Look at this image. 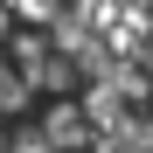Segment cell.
Here are the masks:
<instances>
[{"label": "cell", "mask_w": 153, "mask_h": 153, "mask_svg": "<svg viewBox=\"0 0 153 153\" xmlns=\"http://www.w3.org/2000/svg\"><path fill=\"white\" fill-rule=\"evenodd\" d=\"M42 132H49V146H63V153H76V146H91V118L76 111V105H49V118H42Z\"/></svg>", "instance_id": "6da1fadb"}, {"label": "cell", "mask_w": 153, "mask_h": 153, "mask_svg": "<svg viewBox=\"0 0 153 153\" xmlns=\"http://www.w3.org/2000/svg\"><path fill=\"white\" fill-rule=\"evenodd\" d=\"M0 153H56V146H49V132H14L0 139Z\"/></svg>", "instance_id": "3957f363"}, {"label": "cell", "mask_w": 153, "mask_h": 153, "mask_svg": "<svg viewBox=\"0 0 153 153\" xmlns=\"http://www.w3.org/2000/svg\"><path fill=\"white\" fill-rule=\"evenodd\" d=\"M28 97H35V91H28V76L0 56V111H28Z\"/></svg>", "instance_id": "7a4b0ae2"}, {"label": "cell", "mask_w": 153, "mask_h": 153, "mask_svg": "<svg viewBox=\"0 0 153 153\" xmlns=\"http://www.w3.org/2000/svg\"><path fill=\"white\" fill-rule=\"evenodd\" d=\"M7 28H14V7H7V0H0V42H7Z\"/></svg>", "instance_id": "277c9868"}]
</instances>
